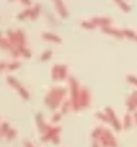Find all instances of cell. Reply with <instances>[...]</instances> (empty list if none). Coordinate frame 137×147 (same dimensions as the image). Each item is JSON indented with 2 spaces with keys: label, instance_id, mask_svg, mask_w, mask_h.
<instances>
[{
  "label": "cell",
  "instance_id": "cell-1",
  "mask_svg": "<svg viewBox=\"0 0 137 147\" xmlns=\"http://www.w3.org/2000/svg\"><path fill=\"white\" fill-rule=\"evenodd\" d=\"M66 94V89L62 86H54L51 90L48 92V94L44 98L45 105L49 107L51 110H56L57 107H60L64 103V98Z\"/></svg>",
  "mask_w": 137,
  "mask_h": 147
},
{
  "label": "cell",
  "instance_id": "cell-2",
  "mask_svg": "<svg viewBox=\"0 0 137 147\" xmlns=\"http://www.w3.org/2000/svg\"><path fill=\"white\" fill-rule=\"evenodd\" d=\"M68 85H70V101L73 111H79L80 109V103H79V98H80V85L79 81L75 78H68Z\"/></svg>",
  "mask_w": 137,
  "mask_h": 147
},
{
  "label": "cell",
  "instance_id": "cell-3",
  "mask_svg": "<svg viewBox=\"0 0 137 147\" xmlns=\"http://www.w3.org/2000/svg\"><path fill=\"white\" fill-rule=\"evenodd\" d=\"M60 133H61V128L60 127H53V125H49L47 124L44 130L41 132V142H52L54 145H58L60 143Z\"/></svg>",
  "mask_w": 137,
  "mask_h": 147
},
{
  "label": "cell",
  "instance_id": "cell-4",
  "mask_svg": "<svg viewBox=\"0 0 137 147\" xmlns=\"http://www.w3.org/2000/svg\"><path fill=\"white\" fill-rule=\"evenodd\" d=\"M68 78V67L66 65H54L52 67V79L54 81H64Z\"/></svg>",
  "mask_w": 137,
  "mask_h": 147
},
{
  "label": "cell",
  "instance_id": "cell-5",
  "mask_svg": "<svg viewBox=\"0 0 137 147\" xmlns=\"http://www.w3.org/2000/svg\"><path fill=\"white\" fill-rule=\"evenodd\" d=\"M7 81H8V84H9L12 88H14L18 92V94H20V96L22 97L23 99H26V101H27V99L30 98V94H28L27 89L23 88V85H21V83L16 78H13V76H8Z\"/></svg>",
  "mask_w": 137,
  "mask_h": 147
},
{
  "label": "cell",
  "instance_id": "cell-6",
  "mask_svg": "<svg viewBox=\"0 0 137 147\" xmlns=\"http://www.w3.org/2000/svg\"><path fill=\"white\" fill-rule=\"evenodd\" d=\"M98 142L104 147H118V141L115 140L113 133L107 129H104V133H102L101 138L98 140Z\"/></svg>",
  "mask_w": 137,
  "mask_h": 147
},
{
  "label": "cell",
  "instance_id": "cell-7",
  "mask_svg": "<svg viewBox=\"0 0 137 147\" xmlns=\"http://www.w3.org/2000/svg\"><path fill=\"white\" fill-rule=\"evenodd\" d=\"M105 112L107 114V116H109V119H110V125H113V128H114L117 132L122 130L123 124L119 121V119H118L117 114L114 112V110H113L111 107H106V109H105Z\"/></svg>",
  "mask_w": 137,
  "mask_h": 147
},
{
  "label": "cell",
  "instance_id": "cell-8",
  "mask_svg": "<svg viewBox=\"0 0 137 147\" xmlns=\"http://www.w3.org/2000/svg\"><path fill=\"white\" fill-rule=\"evenodd\" d=\"M91 92L88 88H81L80 90V98H79V103H80V109H87L91 105Z\"/></svg>",
  "mask_w": 137,
  "mask_h": 147
},
{
  "label": "cell",
  "instance_id": "cell-9",
  "mask_svg": "<svg viewBox=\"0 0 137 147\" xmlns=\"http://www.w3.org/2000/svg\"><path fill=\"white\" fill-rule=\"evenodd\" d=\"M101 31L106 35L114 36L117 39H123L124 38V34H123V30H118V28H113L111 26H106V27H102Z\"/></svg>",
  "mask_w": 137,
  "mask_h": 147
},
{
  "label": "cell",
  "instance_id": "cell-10",
  "mask_svg": "<svg viewBox=\"0 0 137 147\" xmlns=\"http://www.w3.org/2000/svg\"><path fill=\"white\" fill-rule=\"evenodd\" d=\"M125 106H127V110L130 112H135L137 110V90H135L130 97L127 98V102H125Z\"/></svg>",
  "mask_w": 137,
  "mask_h": 147
},
{
  "label": "cell",
  "instance_id": "cell-11",
  "mask_svg": "<svg viewBox=\"0 0 137 147\" xmlns=\"http://www.w3.org/2000/svg\"><path fill=\"white\" fill-rule=\"evenodd\" d=\"M92 22H93V25L96 26V27H106V26H111V22L113 20L109 17H94L92 18Z\"/></svg>",
  "mask_w": 137,
  "mask_h": 147
},
{
  "label": "cell",
  "instance_id": "cell-12",
  "mask_svg": "<svg viewBox=\"0 0 137 147\" xmlns=\"http://www.w3.org/2000/svg\"><path fill=\"white\" fill-rule=\"evenodd\" d=\"M53 3H54V7H56L58 14L61 16V18H67L68 12H67V8L65 7V3L62 0H53Z\"/></svg>",
  "mask_w": 137,
  "mask_h": 147
},
{
  "label": "cell",
  "instance_id": "cell-13",
  "mask_svg": "<svg viewBox=\"0 0 137 147\" xmlns=\"http://www.w3.org/2000/svg\"><path fill=\"white\" fill-rule=\"evenodd\" d=\"M41 38L47 41H52V43H57V44L62 43V39L60 38L58 35L53 34V32H43L41 34Z\"/></svg>",
  "mask_w": 137,
  "mask_h": 147
},
{
  "label": "cell",
  "instance_id": "cell-14",
  "mask_svg": "<svg viewBox=\"0 0 137 147\" xmlns=\"http://www.w3.org/2000/svg\"><path fill=\"white\" fill-rule=\"evenodd\" d=\"M17 38H18V48L17 49L25 48L27 40H26V35H25V32H23L22 30H17Z\"/></svg>",
  "mask_w": 137,
  "mask_h": 147
},
{
  "label": "cell",
  "instance_id": "cell-15",
  "mask_svg": "<svg viewBox=\"0 0 137 147\" xmlns=\"http://www.w3.org/2000/svg\"><path fill=\"white\" fill-rule=\"evenodd\" d=\"M132 123H133V116L130 114H125L124 117H123V129H131V127H132Z\"/></svg>",
  "mask_w": 137,
  "mask_h": 147
},
{
  "label": "cell",
  "instance_id": "cell-16",
  "mask_svg": "<svg viewBox=\"0 0 137 147\" xmlns=\"http://www.w3.org/2000/svg\"><path fill=\"white\" fill-rule=\"evenodd\" d=\"M41 13V7L39 4H35L34 7H31V13H30V20L34 21L39 17V14Z\"/></svg>",
  "mask_w": 137,
  "mask_h": 147
},
{
  "label": "cell",
  "instance_id": "cell-17",
  "mask_svg": "<svg viewBox=\"0 0 137 147\" xmlns=\"http://www.w3.org/2000/svg\"><path fill=\"white\" fill-rule=\"evenodd\" d=\"M104 129H105V128H102V127H97L96 129L92 132V138H93L94 142H98V140L101 138L102 133H104Z\"/></svg>",
  "mask_w": 137,
  "mask_h": 147
},
{
  "label": "cell",
  "instance_id": "cell-18",
  "mask_svg": "<svg viewBox=\"0 0 137 147\" xmlns=\"http://www.w3.org/2000/svg\"><path fill=\"white\" fill-rule=\"evenodd\" d=\"M36 124H38V128H39V130H40V133L44 130V128H45V125H47V123L44 121V119H43V115L39 112V114H36Z\"/></svg>",
  "mask_w": 137,
  "mask_h": 147
},
{
  "label": "cell",
  "instance_id": "cell-19",
  "mask_svg": "<svg viewBox=\"0 0 137 147\" xmlns=\"http://www.w3.org/2000/svg\"><path fill=\"white\" fill-rule=\"evenodd\" d=\"M0 43H1V49H4V51L10 52L12 49H14L13 45H12V43L9 41V39H8L7 36H5V38H1V41H0Z\"/></svg>",
  "mask_w": 137,
  "mask_h": 147
},
{
  "label": "cell",
  "instance_id": "cell-20",
  "mask_svg": "<svg viewBox=\"0 0 137 147\" xmlns=\"http://www.w3.org/2000/svg\"><path fill=\"white\" fill-rule=\"evenodd\" d=\"M114 1L117 3L118 5H119V8H120V9H122L124 13H130V12H131V7L124 1V0H114Z\"/></svg>",
  "mask_w": 137,
  "mask_h": 147
},
{
  "label": "cell",
  "instance_id": "cell-21",
  "mask_svg": "<svg viewBox=\"0 0 137 147\" xmlns=\"http://www.w3.org/2000/svg\"><path fill=\"white\" fill-rule=\"evenodd\" d=\"M73 110V107H71V101H65L64 103L61 105V112H62V115H66L68 114V112Z\"/></svg>",
  "mask_w": 137,
  "mask_h": 147
},
{
  "label": "cell",
  "instance_id": "cell-22",
  "mask_svg": "<svg viewBox=\"0 0 137 147\" xmlns=\"http://www.w3.org/2000/svg\"><path fill=\"white\" fill-rule=\"evenodd\" d=\"M30 13H31V8H27V9L22 10V12H21L20 14L17 16V18L20 21H22V20H30Z\"/></svg>",
  "mask_w": 137,
  "mask_h": 147
},
{
  "label": "cell",
  "instance_id": "cell-23",
  "mask_svg": "<svg viewBox=\"0 0 137 147\" xmlns=\"http://www.w3.org/2000/svg\"><path fill=\"white\" fill-rule=\"evenodd\" d=\"M123 34H124V38H128V39H131V40H135L136 39V32L133 30H131V28H124L123 30Z\"/></svg>",
  "mask_w": 137,
  "mask_h": 147
},
{
  "label": "cell",
  "instance_id": "cell-24",
  "mask_svg": "<svg viewBox=\"0 0 137 147\" xmlns=\"http://www.w3.org/2000/svg\"><path fill=\"white\" fill-rule=\"evenodd\" d=\"M80 26L83 28H85V30H94V28H96V26L93 25L92 21H81Z\"/></svg>",
  "mask_w": 137,
  "mask_h": 147
},
{
  "label": "cell",
  "instance_id": "cell-25",
  "mask_svg": "<svg viewBox=\"0 0 137 147\" xmlns=\"http://www.w3.org/2000/svg\"><path fill=\"white\" fill-rule=\"evenodd\" d=\"M21 67V63L18 61H14V62H10L8 63V67H7V71H14V70H18Z\"/></svg>",
  "mask_w": 137,
  "mask_h": 147
},
{
  "label": "cell",
  "instance_id": "cell-26",
  "mask_svg": "<svg viewBox=\"0 0 137 147\" xmlns=\"http://www.w3.org/2000/svg\"><path fill=\"white\" fill-rule=\"evenodd\" d=\"M9 130H10L9 124H8L7 121H3L1 123V136L3 137H7V134L9 133Z\"/></svg>",
  "mask_w": 137,
  "mask_h": 147
},
{
  "label": "cell",
  "instance_id": "cell-27",
  "mask_svg": "<svg viewBox=\"0 0 137 147\" xmlns=\"http://www.w3.org/2000/svg\"><path fill=\"white\" fill-rule=\"evenodd\" d=\"M96 116L98 117L102 123H107V124H110V119H109V116H107L106 112H97Z\"/></svg>",
  "mask_w": 137,
  "mask_h": 147
},
{
  "label": "cell",
  "instance_id": "cell-28",
  "mask_svg": "<svg viewBox=\"0 0 137 147\" xmlns=\"http://www.w3.org/2000/svg\"><path fill=\"white\" fill-rule=\"evenodd\" d=\"M18 51H20L21 56H22L23 58H30L31 57V51L27 48V47H25V48H20Z\"/></svg>",
  "mask_w": 137,
  "mask_h": 147
},
{
  "label": "cell",
  "instance_id": "cell-29",
  "mask_svg": "<svg viewBox=\"0 0 137 147\" xmlns=\"http://www.w3.org/2000/svg\"><path fill=\"white\" fill-rule=\"evenodd\" d=\"M16 137H17V130H16V129H12V128H10L9 133H8L7 137H5V138H7V141H9V142H10V141H13Z\"/></svg>",
  "mask_w": 137,
  "mask_h": 147
},
{
  "label": "cell",
  "instance_id": "cell-30",
  "mask_svg": "<svg viewBox=\"0 0 137 147\" xmlns=\"http://www.w3.org/2000/svg\"><path fill=\"white\" fill-rule=\"evenodd\" d=\"M51 57H52V51L48 49V51L43 52V54H41V61H49Z\"/></svg>",
  "mask_w": 137,
  "mask_h": 147
},
{
  "label": "cell",
  "instance_id": "cell-31",
  "mask_svg": "<svg viewBox=\"0 0 137 147\" xmlns=\"http://www.w3.org/2000/svg\"><path fill=\"white\" fill-rule=\"evenodd\" d=\"M61 117H62V112H57V114H54L53 116H52V123H53V124H57V123H60Z\"/></svg>",
  "mask_w": 137,
  "mask_h": 147
},
{
  "label": "cell",
  "instance_id": "cell-32",
  "mask_svg": "<svg viewBox=\"0 0 137 147\" xmlns=\"http://www.w3.org/2000/svg\"><path fill=\"white\" fill-rule=\"evenodd\" d=\"M127 81L130 84H132V85H135V86H137V78L135 75H128L127 76Z\"/></svg>",
  "mask_w": 137,
  "mask_h": 147
},
{
  "label": "cell",
  "instance_id": "cell-33",
  "mask_svg": "<svg viewBox=\"0 0 137 147\" xmlns=\"http://www.w3.org/2000/svg\"><path fill=\"white\" fill-rule=\"evenodd\" d=\"M7 67H8V62H1V65H0V70H1V72L7 71Z\"/></svg>",
  "mask_w": 137,
  "mask_h": 147
},
{
  "label": "cell",
  "instance_id": "cell-34",
  "mask_svg": "<svg viewBox=\"0 0 137 147\" xmlns=\"http://www.w3.org/2000/svg\"><path fill=\"white\" fill-rule=\"evenodd\" d=\"M23 146H25V147H35L33 143L30 142V141H25V142H23Z\"/></svg>",
  "mask_w": 137,
  "mask_h": 147
},
{
  "label": "cell",
  "instance_id": "cell-35",
  "mask_svg": "<svg viewBox=\"0 0 137 147\" xmlns=\"http://www.w3.org/2000/svg\"><path fill=\"white\" fill-rule=\"evenodd\" d=\"M22 4H25V5H27V7H30L31 5V0H20Z\"/></svg>",
  "mask_w": 137,
  "mask_h": 147
},
{
  "label": "cell",
  "instance_id": "cell-36",
  "mask_svg": "<svg viewBox=\"0 0 137 147\" xmlns=\"http://www.w3.org/2000/svg\"><path fill=\"white\" fill-rule=\"evenodd\" d=\"M133 121H135L136 124H137V111L133 112Z\"/></svg>",
  "mask_w": 137,
  "mask_h": 147
},
{
  "label": "cell",
  "instance_id": "cell-37",
  "mask_svg": "<svg viewBox=\"0 0 137 147\" xmlns=\"http://www.w3.org/2000/svg\"><path fill=\"white\" fill-rule=\"evenodd\" d=\"M135 40H136V41H137V36H136V39H135Z\"/></svg>",
  "mask_w": 137,
  "mask_h": 147
},
{
  "label": "cell",
  "instance_id": "cell-38",
  "mask_svg": "<svg viewBox=\"0 0 137 147\" xmlns=\"http://www.w3.org/2000/svg\"><path fill=\"white\" fill-rule=\"evenodd\" d=\"M10 1H14V0H10Z\"/></svg>",
  "mask_w": 137,
  "mask_h": 147
}]
</instances>
